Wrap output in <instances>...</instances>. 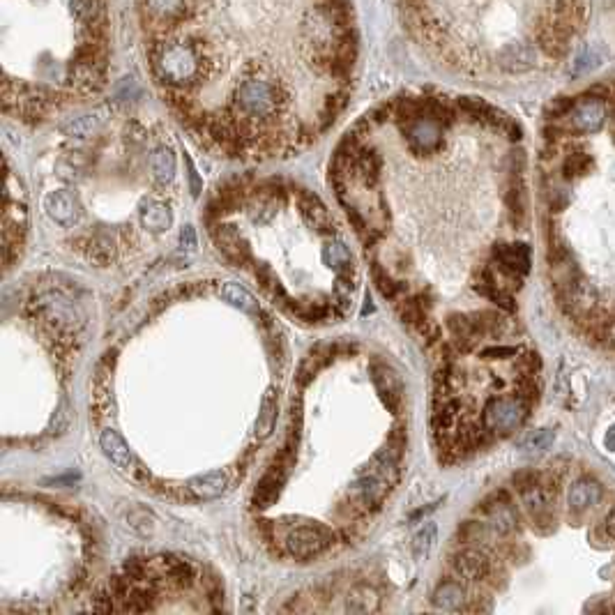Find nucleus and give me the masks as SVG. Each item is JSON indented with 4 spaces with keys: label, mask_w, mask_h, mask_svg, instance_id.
I'll use <instances>...</instances> for the list:
<instances>
[{
    "label": "nucleus",
    "mask_w": 615,
    "mask_h": 615,
    "mask_svg": "<svg viewBox=\"0 0 615 615\" xmlns=\"http://www.w3.org/2000/svg\"><path fill=\"white\" fill-rule=\"evenodd\" d=\"M604 447L609 452H615V424L613 427H609V431H606V436H604Z\"/></svg>",
    "instance_id": "20"
},
{
    "label": "nucleus",
    "mask_w": 615,
    "mask_h": 615,
    "mask_svg": "<svg viewBox=\"0 0 615 615\" xmlns=\"http://www.w3.org/2000/svg\"><path fill=\"white\" fill-rule=\"evenodd\" d=\"M553 440H556L553 429H539L523 440V447L530 452H542V450H549V447L553 445Z\"/></svg>",
    "instance_id": "16"
},
{
    "label": "nucleus",
    "mask_w": 615,
    "mask_h": 615,
    "mask_svg": "<svg viewBox=\"0 0 615 615\" xmlns=\"http://www.w3.org/2000/svg\"><path fill=\"white\" fill-rule=\"evenodd\" d=\"M150 171L153 176L162 182V185H169L176 178V155L169 146H159L150 153Z\"/></svg>",
    "instance_id": "11"
},
{
    "label": "nucleus",
    "mask_w": 615,
    "mask_h": 615,
    "mask_svg": "<svg viewBox=\"0 0 615 615\" xmlns=\"http://www.w3.org/2000/svg\"><path fill=\"white\" fill-rule=\"evenodd\" d=\"M450 567L457 579L468 583H493L496 579V563L487 551L477 549L475 544L463 546L450 560Z\"/></svg>",
    "instance_id": "6"
},
{
    "label": "nucleus",
    "mask_w": 615,
    "mask_h": 615,
    "mask_svg": "<svg viewBox=\"0 0 615 615\" xmlns=\"http://www.w3.org/2000/svg\"><path fill=\"white\" fill-rule=\"evenodd\" d=\"M143 224L153 231H166L171 226V215L164 208L155 205V208L143 212Z\"/></svg>",
    "instance_id": "17"
},
{
    "label": "nucleus",
    "mask_w": 615,
    "mask_h": 615,
    "mask_svg": "<svg viewBox=\"0 0 615 615\" xmlns=\"http://www.w3.org/2000/svg\"><path fill=\"white\" fill-rule=\"evenodd\" d=\"M100 443H102V450H104L106 457L111 459L113 466L123 470V473L146 475V473H143V468L139 466V461H136L134 454L129 452V447H127L125 440L120 438L118 431L104 429L102 436H100Z\"/></svg>",
    "instance_id": "8"
},
{
    "label": "nucleus",
    "mask_w": 615,
    "mask_h": 615,
    "mask_svg": "<svg viewBox=\"0 0 615 615\" xmlns=\"http://www.w3.org/2000/svg\"><path fill=\"white\" fill-rule=\"evenodd\" d=\"M466 586L457 579H447L434 592V606L443 611H466L468 609Z\"/></svg>",
    "instance_id": "9"
},
{
    "label": "nucleus",
    "mask_w": 615,
    "mask_h": 615,
    "mask_svg": "<svg viewBox=\"0 0 615 615\" xmlns=\"http://www.w3.org/2000/svg\"><path fill=\"white\" fill-rule=\"evenodd\" d=\"M229 487V475L224 470H215V473H205L189 480V491L196 493L199 498H219Z\"/></svg>",
    "instance_id": "10"
},
{
    "label": "nucleus",
    "mask_w": 615,
    "mask_h": 615,
    "mask_svg": "<svg viewBox=\"0 0 615 615\" xmlns=\"http://www.w3.org/2000/svg\"><path fill=\"white\" fill-rule=\"evenodd\" d=\"M332 539L334 535L330 530L318 526V523H298V526L286 530L282 544L288 556L295 560H309L328 551Z\"/></svg>",
    "instance_id": "5"
},
{
    "label": "nucleus",
    "mask_w": 615,
    "mask_h": 615,
    "mask_svg": "<svg viewBox=\"0 0 615 615\" xmlns=\"http://www.w3.org/2000/svg\"><path fill=\"white\" fill-rule=\"evenodd\" d=\"M180 240H182V245H185L187 249H196V233H194L192 226H185V229H182Z\"/></svg>",
    "instance_id": "19"
},
{
    "label": "nucleus",
    "mask_w": 615,
    "mask_h": 615,
    "mask_svg": "<svg viewBox=\"0 0 615 615\" xmlns=\"http://www.w3.org/2000/svg\"><path fill=\"white\" fill-rule=\"evenodd\" d=\"M535 404L537 401H533L523 392L491 397L487 404H484L480 429L484 431V436L489 438V443L512 436L514 431H519L523 424L528 422L530 410H533Z\"/></svg>",
    "instance_id": "4"
},
{
    "label": "nucleus",
    "mask_w": 615,
    "mask_h": 615,
    "mask_svg": "<svg viewBox=\"0 0 615 615\" xmlns=\"http://www.w3.org/2000/svg\"><path fill=\"white\" fill-rule=\"evenodd\" d=\"M413 40L447 70L521 77L563 63L588 0H401Z\"/></svg>",
    "instance_id": "3"
},
{
    "label": "nucleus",
    "mask_w": 615,
    "mask_h": 615,
    "mask_svg": "<svg viewBox=\"0 0 615 615\" xmlns=\"http://www.w3.org/2000/svg\"><path fill=\"white\" fill-rule=\"evenodd\" d=\"M222 295L231 302V305L240 307L242 311H249V314H258V302L254 300V295L249 293L247 288H242L240 284H224Z\"/></svg>",
    "instance_id": "15"
},
{
    "label": "nucleus",
    "mask_w": 615,
    "mask_h": 615,
    "mask_svg": "<svg viewBox=\"0 0 615 615\" xmlns=\"http://www.w3.org/2000/svg\"><path fill=\"white\" fill-rule=\"evenodd\" d=\"M604 500V487L595 477L583 475L579 480L572 482L567 491V512L569 516H583Z\"/></svg>",
    "instance_id": "7"
},
{
    "label": "nucleus",
    "mask_w": 615,
    "mask_h": 615,
    "mask_svg": "<svg viewBox=\"0 0 615 615\" xmlns=\"http://www.w3.org/2000/svg\"><path fill=\"white\" fill-rule=\"evenodd\" d=\"M159 95L203 146L282 157L328 132L351 97V0H136Z\"/></svg>",
    "instance_id": "1"
},
{
    "label": "nucleus",
    "mask_w": 615,
    "mask_h": 615,
    "mask_svg": "<svg viewBox=\"0 0 615 615\" xmlns=\"http://www.w3.org/2000/svg\"><path fill=\"white\" fill-rule=\"evenodd\" d=\"M111 63V0H0L5 113L35 123L95 97Z\"/></svg>",
    "instance_id": "2"
},
{
    "label": "nucleus",
    "mask_w": 615,
    "mask_h": 615,
    "mask_svg": "<svg viewBox=\"0 0 615 615\" xmlns=\"http://www.w3.org/2000/svg\"><path fill=\"white\" fill-rule=\"evenodd\" d=\"M277 410H279L277 392L275 390H268V392H265L263 401H261V413H258V422H256L258 438H268L272 431H275Z\"/></svg>",
    "instance_id": "13"
},
{
    "label": "nucleus",
    "mask_w": 615,
    "mask_h": 615,
    "mask_svg": "<svg viewBox=\"0 0 615 615\" xmlns=\"http://www.w3.org/2000/svg\"><path fill=\"white\" fill-rule=\"evenodd\" d=\"M436 537H438V528L434 521H427L424 526L417 530L415 537H413V556L415 560H427L431 549H434L436 544Z\"/></svg>",
    "instance_id": "14"
},
{
    "label": "nucleus",
    "mask_w": 615,
    "mask_h": 615,
    "mask_svg": "<svg viewBox=\"0 0 615 615\" xmlns=\"http://www.w3.org/2000/svg\"><path fill=\"white\" fill-rule=\"evenodd\" d=\"M44 208L58 224L70 226L74 222V199L70 192H51L44 201Z\"/></svg>",
    "instance_id": "12"
},
{
    "label": "nucleus",
    "mask_w": 615,
    "mask_h": 615,
    "mask_svg": "<svg viewBox=\"0 0 615 615\" xmlns=\"http://www.w3.org/2000/svg\"><path fill=\"white\" fill-rule=\"evenodd\" d=\"M602 528H604V533H606V537L609 539H615V505L611 507L609 510V514L604 516V523H602Z\"/></svg>",
    "instance_id": "18"
}]
</instances>
